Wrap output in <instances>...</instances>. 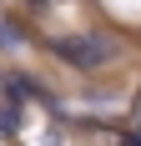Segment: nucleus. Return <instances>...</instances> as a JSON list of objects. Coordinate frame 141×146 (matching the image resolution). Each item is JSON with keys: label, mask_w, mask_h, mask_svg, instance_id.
I'll use <instances>...</instances> for the list:
<instances>
[{"label": "nucleus", "mask_w": 141, "mask_h": 146, "mask_svg": "<svg viewBox=\"0 0 141 146\" xmlns=\"http://www.w3.org/2000/svg\"><path fill=\"white\" fill-rule=\"evenodd\" d=\"M25 5H35V10H41V5H51V0H25Z\"/></svg>", "instance_id": "nucleus-4"}, {"label": "nucleus", "mask_w": 141, "mask_h": 146, "mask_svg": "<svg viewBox=\"0 0 141 146\" xmlns=\"http://www.w3.org/2000/svg\"><path fill=\"white\" fill-rule=\"evenodd\" d=\"M15 126H20V111L5 106V111H0V131H15Z\"/></svg>", "instance_id": "nucleus-2"}, {"label": "nucleus", "mask_w": 141, "mask_h": 146, "mask_svg": "<svg viewBox=\"0 0 141 146\" xmlns=\"http://www.w3.org/2000/svg\"><path fill=\"white\" fill-rule=\"evenodd\" d=\"M51 50H56L66 66H76V71H96V66H106V60L116 56L111 40H101V35H56Z\"/></svg>", "instance_id": "nucleus-1"}, {"label": "nucleus", "mask_w": 141, "mask_h": 146, "mask_svg": "<svg viewBox=\"0 0 141 146\" xmlns=\"http://www.w3.org/2000/svg\"><path fill=\"white\" fill-rule=\"evenodd\" d=\"M126 146H141V131H126Z\"/></svg>", "instance_id": "nucleus-3"}]
</instances>
